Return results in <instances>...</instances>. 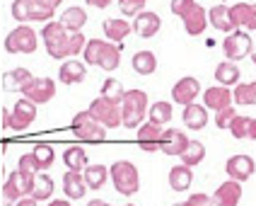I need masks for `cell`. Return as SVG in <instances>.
Instances as JSON below:
<instances>
[{"label": "cell", "mask_w": 256, "mask_h": 206, "mask_svg": "<svg viewBox=\"0 0 256 206\" xmlns=\"http://www.w3.org/2000/svg\"><path fill=\"white\" fill-rule=\"evenodd\" d=\"M126 206H136V204H126Z\"/></svg>", "instance_id": "9f6ffc18"}, {"label": "cell", "mask_w": 256, "mask_h": 206, "mask_svg": "<svg viewBox=\"0 0 256 206\" xmlns=\"http://www.w3.org/2000/svg\"><path fill=\"white\" fill-rule=\"evenodd\" d=\"M14 206H42V201H36L34 196H24V199H20Z\"/></svg>", "instance_id": "7dc6e473"}, {"label": "cell", "mask_w": 256, "mask_h": 206, "mask_svg": "<svg viewBox=\"0 0 256 206\" xmlns=\"http://www.w3.org/2000/svg\"><path fill=\"white\" fill-rule=\"evenodd\" d=\"M240 201H242V182H237V179L222 182L213 194L215 206H237Z\"/></svg>", "instance_id": "e0dca14e"}, {"label": "cell", "mask_w": 256, "mask_h": 206, "mask_svg": "<svg viewBox=\"0 0 256 206\" xmlns=\"http://www.w3.org/2000/svg\"><path fill=\"white\" fill-rule=\"evenodd\" d=\"M237 104H256V80L254 83H240L232 90Z\"/></svg>", "instance_id": "74e56055"}, {"label": "cell", "mask_w": 256, "mask_h": 206, "mask_svg": "<svg viewBox=\"0 0 256 206\" xmlns=\"http://www.w3.org/2000/svg\"><path fill=\"white\" fill-rule=\"evenodd\" d=\"M34 172H24V170H14L8 175L5 187H2V196H5V206H10L12 201H20L24 196H32L34 189Z\"/></svg>", "instance_id": "ba28073f"}, {"label": "cell", "mask_w": 256, "mask_h": 206, "mask_svg": "<svg viewBox=\"0 0 256 206\" xmlns=\"http://www.w3.org/2000/svg\"><path fill=\"white\" fill-rule=\"evenodd\" d=\"M48 206H70V201H66V199H51Z\"/></svg>", "instance_id": "f907efd6"}, {"label": "cell", "mask_w": 256, "mask_h": 206, "mask_svg": "<svg viewBox=\"0 0 256 206\" xmlns=\"http://www.w3.org/2000/svg\"><path fill=\"white\" fill-rule=\"evenodd\" d=\"M42 39L46 46V54L58 61L72 59L75 54H82L87 46L82 32H68L60 22H46L42 30Z\"/></svg>", "instance_id": "6da1fadb"}, {"label": "cell", "mask_w": 256, "mask_h": 206, "mask_svg": "<svg viewBox=\"0 0 256 206\" xmlns=\"http://www.w3.org/2000/svg\"><path fill=\"white\" fill-rule=\"evenodd\" d=\"M240 75H242V71H240L237 63H232V61H222V63H218V68H215V80H218V85H222V88L240 85Z\"/></svg>", "instance_id": "d4e9b609"}, {"label": "cell", "mask_w": 256, "mask_h": 206, "mask_svg": "<svg viewBox=\"0 0 256 206\" xmlns=\"http://www.w3.org/2000/svg\"><path fill=\"white\" fill-rule=\"evenodd\" d=\"M29 5H32V0H12V8H10V13L17 22H27L29 20Z\"/></svg>", "instance_id": "b9f144b4"}, {"label": "cell", "mask_w": 256, "mask_h": 206, "mask_svg": "<svg viewBox=\"0 0 256 206\" xmlns=\"http://www.w3.org/2000/svg\"><path fill=\"white\" fill-rule=\"evenodd\" d=\"M172 206H188L186 201H179V204H172Z\"/></svg>", "instance_id": "db71d44e"}, {"label": "cell", "mask_w": 256, "mask_h": 206, "mask_svg": "<svg viewBox=\"0 0 256 206\" xmlns=\"http://www.w3.org/2000/svg\"><path fill=\"white\" fill-rule=\"evenodd\" d=\"M20 92L22 97L32 100L34 104H46L56 97V83L51 78H32Z\"/></svg>", "instance_id": "7c38bea8"}, {"label": "cell", "mask_w": 256, "mask_h": 206, "mask_svg": "<svg viewBox=\"0 0 256 206\" xmlns=\"http://www.w3.org/2000/svg\"><path fill=\"white\" fill-rule=\"evenodd\" d=\"M63 162L66 167L72 170V172H85L87 170V153L85 148H78V146H70L63 150Z\"/></svg>", "instance_id": "f546056e"}, {"label": "cell", "mask_w": 256, "mask_h": 206, "mask_svg": "<svg viewBox=\"0 0 256 206\" xmlns=\"http://www.w3.org/2000/svg\"><path fill=\"white\" fill-rule=\"evenodd\" d=\"M148 92L145 90H126V97L121 102V117L126 129H138L148 114Z\"/></svg>", "instance_id": "277c9868"}, {"label": "cell", "mask_w": 256, "mask_h": 206, "mask_svg": "<svg viewBox=\"0 0 256 206\" xmlns=\"http://www.w3.org/2000/svg\"><path fill=\"white\" fill-rule=\"evenodd\" d=\"M34 119H36V104L32 100H27V97H22V100H17L12 112L2 109V129H8V131H24V129H29L34 124Z\"/></svg>", "instance_id": "8992f818"}, {"label": "cell", "mask_w": 256, "mask_h": 206, "mask_svg": "<svg viewBox=\"0 0 256 206\" xmlns=\"http://www.w3.org/2000/svg\"><path fill=\"white\" fill-rule=\"evenodd\" d=\"M198 92H200L198 80H196L194 75H184V78H179V80L174 83V88H172V100L176 104H182V107H188V104L196 102Z\"/></svg>", "instance_id": "4fadbf2b"}, {"label": "cell", "mask_w": 256, "mask_h": 206, "mask_svg": "<svg viewBox=\"0 0 256 206\" xmlns=\"http://www.w3.org/2000/svg\"><path fill=\"white\" fill-rule=\"evenodd\" d=\"M208 22H210L218 32H230V34L234 32V25H232L228 5H213V8L208 10Z\"/></svg>", "instance_id": "484cf974"}, {"label": "cell", "mask_w": 256, "mask_h": 206, "mask_svg": "<svg viewBox=\"0 0 256 206\" xmlns=\"http://www.w3.org/2000/svg\"><path fill=\"white\" fill-rule=\"evenodd\" d=\"M90 114L97 119L100 124H104L106 129H118L121 124H124V117H121V104L112 102V100H106V97H97V100H92L90 104Z\"/></svg>", "instance_id": "30bf717a"}, {"label": "cell", "mask_w": 256, "mask_h": 206, "mask_svg": "<svg viewBox=\"0 0 256 206\" xmlns=\"http://www.w3.org/2000/svg\"><path fill=\"white\" fill-rule=\"evenodd\" d=\"M87 206H112V204H109V201H104V199H92Z\"/></svg>", "instance_id": "816d5d0a"}, {"label": "cell", "mask_w": 256, "mask_h": 206, "mask_svg": "<svg viewBox=\"0 0 256 206\" xmlns=\"http://www.w3.org/2000/svg\"><path fill=\"white\" fill-rule=\"evenodd\" d=\"M82 56L87 66H100L102 71H116L121 66V46L104 39H90Z\"/></svg>", "instance_id": "3957f363"}, {"label": "cell", "mask_w": 256, "mask_h": 206, "mask_svg": "<svg viewBox=\"0 0 256 206\" xmlns=\"http://www.w3.org/2000/svg\"><path fill=\"white\" fill-rule=\"evenodd\" d=\"M32 78L34 75H32L29 68H14V71H8V73L2 75V88L8 90V92H20Z\"/></svg>", "instance_id": "4316f807"}, {"label": "cell", "mask_w": 256, "mask_h": 206, "mask_svg": "<svg viewBox=\"0 0 256 206\" xmlns=\"http://www.w3.org/2000/svg\"><path fill=\"white\" fill-rule=\"evenodd\" d=\"M249 119H252V117H240V114H237V117H234V121L230 124L228 131L232 133L234 138H240V141H242V138H246V136H249Z\"/></svg>", "instance_id": "ab89813d"}, {"label": "cell", "mask_w": 256, "mask_h": 206, "mask_svg": "<svg viewBox=\"0 0 256 206\" xmlns=\"http://www.w3.org/2000/svg\"><path fill=\"white\" fill-rule=\"evenodd\" d=\"M82 175H85V182L90 189H102L106 184V179H109V167H104V165H87V170Z\"/></svg>", "instance_id": "d6a6232c"}, {"label": "cell", "mask_w": 256, "mask_h": 206, "mask_svg": "<svg viewBox=\"0 0 256 206\" xmlns=\"http://www.w3.org/2000/svg\"><path fill=\"white\" fill-rule=\"evenodd\" d=\"M160 27H162L160 15L150 13V10H142L140 15H136V20H133V32L138 37H142V39H152L157 32H160Z\"/></svg>", "instance_id": "ac0fdd59"}, {"label": "cell", "mask_w": 256, "mask_h": 206, "mask_svg": "<svg viewBox=\"0 0 256 206\" xmlns=\"http://www.w3.org/2000/svg\"><path fill=\"white\" fill-rule=\"evenodd\" d=\"M29 20L32 22H54V10L48 8V5H44L39 0H32V5H29Z\"/></svg>", "instance_id": "f35d334b"}, {"label": "cell", "mask_w": 256, "mask_h": 206, "mask_svg": "<svg viewBox=\"0 0 256 206\" xmlns=\"http://www.w3.org/2000/svg\"><path fill=\"white\" fill-rule=\"evenodd\" d=\"M249 141H256V119H249Z\"/></svg>", "instance_id": "c3c4849f"}, {"label": "cell", "mask_w": 256, "mask_h": 206, "mask_svg": "<svg viewBox=\"0 0 256 206\" xmlns=\"http://www.w3.org/2000/svg\"><path fill=\"white\" fill-rule=\"evenodd\" d=\"M36 32L27 27V25H20L14 27L8 37H5V51L8 54H34L36 51Z\"/></svg>", "instance_id": "9c48e42d"}, {"label": "cell", "mask_w": 256, "mask_h": 206, "mask_svg": "<svg viewBox=\"0 0 256 206\" xmlns=\"http://www.w3.org/2000/svg\"><path fill=\"white\" fill-rule=\"evenodd\" d=\"M225 170H228L230 179H237V182H246V179H252L256 172V162L252 155H244V153H237V155H232L228 158L225 162Z\"/></svg>", "instance_id": "5bb4252c"}, {"label": "cell", "mask_w": 256, "mask_h": 206, "mask_svg": "<svg viewBox=\"0 0 256 206\" xmlns=\"http://www.w3.org/2000/svg\"><path fill=\"white\" fill-rule=\"evenodd\" d=\"M230 17H232V25L234 30H246V32H256V3H237L230 8Z\"/></svg>", "instance_id": "9a60e30c"}, {"label": "cell", "mask_w": 256, "mask_h": 206, "mask_svg": "<svg viewBox=\"0 0 256 206\" xmlns=\"http://www.w3.org/2000/svg\"><path fill=\"white\" fill-rule=\"evenodd\" d=\"M87 189H90V187H87L82 172H72V170H68V172L63 175V191H66L68 199H82L87 194Z\"/></svg>", "instance_id": "cb8c5ba5"}, {"label": "cell", "mask_w": 256, "mask_h": 206, "mask_svg": "<svg viewBox=\"0 0 256 206\" xmlns=\"http://www.w3.org/2000/svg\"><path fill=\"white\" fill-rule=\"evenodd\" d=\"M87 22V13L82 8H68L63 15H60V25L68 32H80Z\"/></svg>", "instance_id": "1f68e13d"}, {"label": "cell", "mask_w": 256, "mask_h": 206, "mask_svg": "<svg viewBox=\"0 0 256 206\" xmlns=\"http://www.w3.org/2000/svg\"><path fill=\"white\" fill-rule=\"evenodd\" d=\"M234 117H237V109H232V107L220 109V112L215 114V126H218V129H230V124L234 121Z\"/></svg>", "instance_id": "7bdbcfd3"}, {"label": "cell", "mask_w": 256, "mask_h": 206, "mask_svg": "<svg viewBox=\"0 0 256 206\" xmlns=\"http://www.w3.org/2000/svg\"><path fill=\"white\" fill-rule=\"evenodd\" d=\"M102 30H104L106 39H109L112 44H121L128 34L133 32V25H128L126 20H121V17H109V20H104Z\"/></svg>", "instance_id": "7402d4cb"}, {"label": "cell", "mask_w": 256, "mask_h": 206, "mask_svg": "<svg viewBox=\"0 0 256 206\" xmlns=\"http://www.w3.org/2000/svg\"><path fill=\"white\" fill-rule=\"evenodd\" d=\"M148 117H150V121L157 124V126L170 124L172 121V104L164 102V100H160V102H155L150 109H148Z\"/></svg>", "instance_id": "d590c367"}, {"label": "cell", "mask_w": 256, "mask_h": 206, "mask_svg": "<svg viewBox=\"0 0 256 206\" xmlns=\"http://www.w3.org/2000/svg\"><path fill=\"white\" fill-rule=\"evenodd\" d=\"M170 10L184 22V30L188 37H200L208 27V13L196 0H172Z\"/></svg>", "instance_id": "7a4b0ae2"}, {"label": "cell", "mask_w": 256, "mask_h": 206, "mask_svg": "<svg viewBox=\"0 0 256 206\" xmlns=\"http://www.w3.org/2000/svg\"><path fill=\"white\" fill-rule=\"evenodd\" d=\"M54 179L46 175V172H36L34 177V189H32V196L36 199V201H48L51 196H54Z\"/></svg>", "instance_id": "4dcf8cb0"}, {"label": "cell", "mask_w": 256, "mask_h": 206, "mask_svg": "<svg viewBox=\"0 0 256 206\" xmlns=\"http://www.w3.org/2000/svg\"><path fill=\"white\" fill-rule=\"evenodd\" d=\"M39 3H44V5H48L51 10H56V8L60 5V3H63V0H39Z\"/></svg>", "instance_id": "681fc988"}, {"label": "cell", "mask_w": 256, "mask_h": 206, "mask_svg": "<svg viewBox=\"0 0 256 206\" xmlns=\"http://www.w3.org/2000/svg\"><path fill=\"white\" fill-rule=\"evenodd\" d=\"M184 119L186 129H194V131H200V129H206L208 126V109H206V104H188L184 107Z\"/></svg>", "instance_id": "603a6c76"}, {"label": "cell", "mask_w": 256, "mask_h": 206, "mask_svg": "<svg viewBox=\"0 0 256 206\" xmlns=\"http://www.w3.org/2000/svg\"><path fill=\"white\" fill-rule=\"evenodd\" d=\"M234 100V95H232V90L230 88H222V85H215V88H208L203 92V104H206V109H215V112H220V109H228L230 104Z\"/></svg>", "instance_id": "ffe728a7"}, {"label": "cell", "mask_w": 256, "mask_h": 206, "mask_svg": "<svg viewBox=\"0 0 256 206\" xmlns=\"http://www.w3.org/2000/svg\"><path fill=\"white\" fill-rule=\"evenodd\" d=\"M222 51H225V59L232 61V63H237V61L252 56V51H254V42H252V37H249L246 32L234 30L232 34L225 37V42H222Z\"/></svg>", "instance_id": "8fae6325"}, {"label": "cell", "mask_w": 256, "mask_h": 206, "mask_svg": "<svg viewBox=\"0 0 256 206\" xmlns=\"http://www.w3.org/2000/svg\"><path fill=\"white\" fill-rule=\"evenodd\" d=\"M17 170H24V172H34V175H36V162L32 158V153L22 155V158L17 160Z\"/></svg>", "instance_id": "f6af8a7d"}, {"label": "cell", "mask_w": 256, "mask_h": 206, "mask_svg": "<svg viewBox=\"0 0 256 206\" xmlns=\"http://www.w3.org/2000/svg\"><path fill=\"white\" fill-rule=\"evenodd\" d=\"M237 3H244V0H237ZM246 3H249V0H246Z\"/></svg>", "instance_id": "11a10c76"}, {"label": "cell", "mask_w": 256, "mask_h": 206, "mask_svg": "<svg viewBox=\"0 0 256 206\" xmlns=\"http://www.w3.org/2000/svg\"><path fill=\"white\" fill-rule=\"evenodd\" d=\"M70 129H72V133H75V138L87 141V143H102V141H106V126L92 117L90 109L78 112V114L72 117Z\"/></svg>", "instance_id": "52a82bcc"}, {"label": "cell", "mask_w": 256, "mask_h": 206, "mask_svg": "<svg viewBox=\"0 0 256 206\" xmlns=\"http://www.w3.org/2000/svg\"><path fill=\"white\" fill-rule=\"evenodd\" d=\"M32 158L36 162V172H42V170H48L54 165L56 150L48 146V143H39V146H34V150H32Z\"/></svg>", "instance_id": "836d02e7"}, {"label": "cell", "mask_w": 256, "mask_h": 206, "mask_svg": "<svg viewBox=\"0 0 256 206\" xmlns=\"http://www.w3.org/2000/svg\"><path fill=\"white\" fill-rule=\"evenodd\" d=\"M130 66L138 75H152L157 71V56L152 51H136L130 59Z\"/></svg>", "instance_id": "83f0119b"}, {"label": "cell", "mask_w": 256, "mask_h": 206, "mask_svg": "<svg viewBox=\"0 0 256 206\" xmlns=\"http://www.w3.org/2000/svg\"><path fill=\"white\" fill-rule=\"evenodd\" d=\"M85 3L90 5V8H97V10H106V8H109V5H112L114 0H85Z\"/></svg>", "instance_id": "bcb514c9"}, {"label": "cell", "mask_w": 256, "mask_h": 206, "mask_svg": "<svg viewBox=\"0 0 256 206\" xmlns=\"http://www.w3.org/2000/svg\"><path fill=\"white\" fill-rule=\"evenodd\" d=\"M203 158H206V146L200 141H188L186 150L182 153V162L186 167H196L198 162H203Z\"/></svg>", "instance_id": "e575fe53"}, {"label": "cell", "mask_w": 256, "mask_h": 206, "mask_svg": "<svg viewBox=\"0 0 256 206\" xmlns=\"http://www.w3.org/2000/svg\"><path fill=\"white\" fill-rule=\"evenodd\" d=\"M188 141H191V138H186L184 131H179V129H164L160 150H162L164 155H179V158H182V153L186 150Z\"/></svg>", "instance_id": "d6986e66"}, {"label": "cell", "mask_w": 256, "mask_h": 206, "mask_svg": "<svg viewBox=\"0 0 256 206\" xmlns=\"http://www.w3.org/2000/svg\"><path fill=\"white\" fill-rule=\"evenodd\" d=\"M109 177L114 182V187L118 194L124 196H133L136 191L140 189V175H138V167L130 160H116L109 167Z\"/></svg>", "instance_id": "5b68a950"}, {"label": "cell", "mask_w": 256, "mask_h": 206, "mask_svg": "<svg viewBox=\"0 0 256 206\" xmlns=\"http://www.w3.org/2000/svg\"><path fill=\"white\" fill-rule=\"evenodd\" d=\"M102 97H106V100H112V102H116V104L124 102L126 90H124V85H121V80H116V78H106V80L102 83Z\"/></svg>", "instance_id": "8d00e7d4"}, {"label": "cell", "mask_w": 256, "mask_h": 206, "mask_svg": "<svg viewBox=\"0 0 256 206\" xmlns=\"http://www.w3.org/2000/svg\"><path fill=\"white\" fill-rule=\"evenodd\" d=\"M85 63L82 61H75V59H68L60 63V68H58V80L63 83V85H78V83H82L85 80Z\"/></svg>", "instance_id": "44dd1931"}, {"label": "cell", "mask_w": 256, "mask_h": 206, "mask_svg": "<svg viewBox=\"0 0 256 206\" xmlns=\"http://www.w3.org/2000/svg\"><path fill=\"white\" fill-rule=\"evenodd\" d=\"M145 5H148V0H118V8H121V13L126 17L140 15L145 10Z\"/></svg>", "instance_id": "60d3db41"}, {"label": "cell", "mask_w": 256, "mask_h": 206, "mask_svg": "<svg viewBox=\"0 0 256 206\" xmlns=\"http://www.w3.org/2000/svg\"><path fill=\"white\" fill-rule=\"evenodd\" d=\"M191 182H194V172H191V167H186L184 162L174 165L170 170V187L174 191H186L191 187Z\"/></svg>", "instance_id": "f1b7e54d"}, {"label": "cell", "mask_w": 256, "mask_h": 206, "mask_svg": "<svg viewBox=\"0 0 256 206\" xmlns=\"http://www.w3.org/2000/svg\"><path fill=\"white\" fill-rule=\"evenodd\" d=\"M249 59L254 61V66H256V46H254V51H252V56H249Z\"/></svg>", "instance_id": "f5cc1de1"}, {"label": "cell", "mask_w": 256, "mask_h": 206, "mask_svg": "<svg viewBox=\"0 0 256 206\" xmlns=\"http://www.w3.org/2000/svg\"><path fill=\"white\" fill-rule=\"evenodd\" d=\"M186 204H188V206H215L213 204V196H208V194H203V191H198V194H191V196L186 199Z\"/></svg>", "instance_id": "ee69618b"}, {"label": "cell", "mask_w": 256, "mask_h": 206, "mask_svg": "<svg viewBox=\"0 0 256 206\" xmlns=\"http://www.w3.org/2000/svg\"><path fill=\"white\" fill-rule=\"evenodd\" d=\"M162 133H164L162 126H157L152 121H145V124L138 126V146H140L145 153L160 150V146H162Z\"/></svg>", "instance_id": "2e32d148"}]
</instances>
